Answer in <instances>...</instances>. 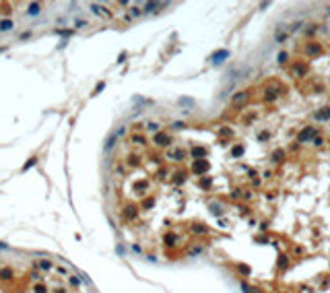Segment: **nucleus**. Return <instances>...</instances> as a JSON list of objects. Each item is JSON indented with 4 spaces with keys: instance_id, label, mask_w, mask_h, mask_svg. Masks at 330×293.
<instances>
[{
    "instance_id": "f257e3e1",
    "label": "nucleus",
    "mask_w": 330,
    "mask_h": 293,
    "mask_svg": "<svg viewBox=\"0 0 330 293\" xmlns=\"http://www.w3.org/2000/svg\"><path fill=\"white\" fill-rule=\"evenodd\" d=\"M13 29V21H0V31H10Z\"/></svg>"
},
{
    "instance_id": "f03ea898",
    "label": "nucleus",
    "mask_w": 330,
    "mask_h": 293,
    "mask_svg": "<svg viewBox=\"0 0 330 293\" xmlns=\"http://www.w3.org/2000/svg\"><path fill=\"white\" fill-rule=\"evenodd\" d=\"M39 10H41L39 4H31V6H29V15H39Z\"/></svg>"
},
{
    "instance_id": "7ed1b4c3",
    "label": "nucleus",
    "mask_w": 330,
    "mask_h": 293,
    "mask_svg": "<svg viewBox=\"0 0 330 293\" xmlns=\"http://www.w3.org/2000/svg\"><path fill=\"white\" fill-rule=\"evenodd\" d=\"M39 266H41V268H52V264H50V262H39Z\"/></svg>"
}]
</instances>
